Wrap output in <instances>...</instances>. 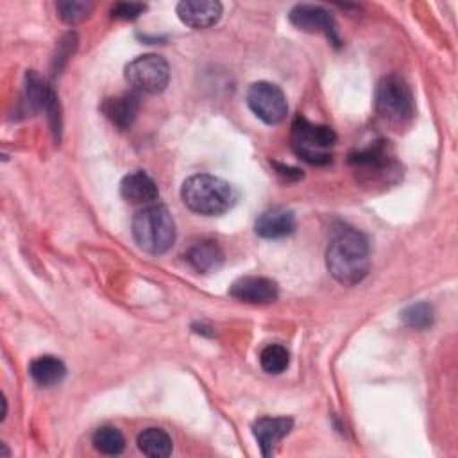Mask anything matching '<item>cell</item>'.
Here are the masks:
<instances>
[{"label":"cell","instance_id":"24","mask_svg":"<svg viewBox=\"0 0 458 458\" xmlns=\"http://www.w3.org/2000/svg\"><path fill=\"white\" fill-rule=\"evenodd\" d=\"M145 11V4H136V2H118L111 7V18L116 20H136L141 13Z\"/></svg>","mask_w":458,"mask_h":458},{"label":"cell","instance_id":"9","mask_svg":"<svg viewBox=\"0 0 458 458\" xmlns=\"http://www.w3.org/2000/svg\"><path fill=\"white\" fill-rule=\"evenodd\" d=\"M229 293L242 302L268 304L277 299V284L268 277L245 276L231 284Z\"/></svg>","mask_w":458,"mask_h":458},{"label":"cell","instance_id":"12","mask_svg":"<svg viewBox=\"0 0 458 458\" xmlns=\"http://www.w3.org/2000/svg\"><path fill=\"white\" fill-rule=\"evenodd\" d=\"M293 420L290 417H261L252 424V433L258 440L263 456H270L279 440L292 431Z\"/></svg>","mask_w":458,"mask_h":458},{"label":"cell","instance_id":"7","mask_svg":"<svg viewBox=\"0 0 458 458\" xmlns=\"http://www.w3.org/2000/svg\"><path fill=\"white\" fill-rule=\"evenodd\" d=\"M247 106L267 125H277L286 118L288 104L283 89L268 81H258L247 89Z\"/></svg>","mask_w":458,"mask_h":458},{"label":"cell","instance_id":"11","mask_svg":"<svg viewBox=\"0 0 458 458\" xmlns=\"http://www.w3.org/2000/svg\"><path fill=\"white\" fill-rule=\"evenodd\" d=\"M25 95H27V102L38 109V111H45L50 120H52V127L54 131H59V106H57V97L52 91V88L45 82V79H41L36 72H29L27 73V84H25Z\"/></svg>","mask_w":458,"mask_h":458},{"label":"cell","instance_id":"5","mask_svg":"<svg viewBox=\"0 0 458 458\" xmlns=\"http://www.w3.org/2000/svg\"><path fill=\"white\" fill-rule=\"evenodd\" d=\"M293 150L310 165L331 163L329 148L336 141V134L327 125H315L304 116H297L292 125Z\"/></svg>","mask_w":458,"mask_h":458},{"label":"cell","instance_id":"1","mask_svg":"<svg viewBox=\"0 0 458 458\" xmlns=\"http://www.w3.org/2000/svg\"><path fill=\"white\" fill-rule=\"evenodd\" d=\"M369 265L370 247L367 236L351 227L338 229L326 250L327 272L340 284L354 286L367 276Z\"/></svg>","mask_w":458,"mask_h":458},{"label":"cell","instance_id":"19","mask_svg":"<svg viewBox=\"0 0 458 458\" xmlns=\"http://www.w3.org/2000/svg\"><path fill=\"white\" fill-rule=\"evenodd\" d=\"M138 447L150 458H166L172 454V438L161 428H147L138 435Z\"/></svg>","mask_w":458,"mask_h":458},{"label":"cell","instance_id":"13","mask_svg":"<svg viewBox=\"0 0 458 458\" xmlns=\"http://www.w3.org/2000/svg\"><path fill=\"white\" fill-rule=\"evenodd\" d=\"M349 161L361 174H367V175L374 174V177L388 175L390 166L394 165V161L388 154V145L385 141H376L370 147L351 154Z\"/></svg>","mask_w":458,"mask_h":458},{"label":"cell","instance_id":"23","mask_svg":"<svg viewBox=\"0 0 458 458\" xmlns=\"http://www.w3.org/2000/svg\"><path fill=\"white\" fill-rule=\"evenodd\" d=\"M55 11H57V16L64 23L77 25L91 14L93 4L91 2H81V0H64V2L55 4Z\"/></svg>","mask_w":458,"mask_h":458},{"label":"cell","instance_id":"21","mask_svg":"<svg viewBox=\"0 0 458 458\" xmlns=\"http://www.w3.org/2000/svg\"><path fill=\"white\" fill-rule=\"evenodd\" d=\"M261 369L268 374H281L290 363V352L284 345L270 344L259 352Z\"/></svg>","mask_w":458,"mask_h":458},{"label":"cell","instance_id":"22","mask_svg":"<svg viewBox=\"0 0 458 458\" xmlns=\"http://www.w3.org/2000/svg\"><path fill=\"white\" fill-rule=\"evenodd\" d=\"M401 318L408 327L428 329L435 322V311H433V306L428 302H415L403 310Z\"/></svg>","mask_w":458,"mask_h":458},{"label":"cell","instance_id":"14","mask_svg":"<svg viewBox=\"0 0 458 458\" xmlns=\"http://www.w3.org/2000/svg\"><path fill=\"white\" fill-rule=\"evenodd\" d=\"M295 229V215L290 209L274 208L261 213L254 224V233L259 238L277 240L292 234Z\"/></svg>","mask_w":458,"mask_h":458},{"label":"cell","instance_id":"2","mask_svg":"<svg viewBox=\"0 0 458 458\" xmlns=\"http://www.w3.org/2000/svg\"><path fill=\"white\" fill-rule=\"evenodd\" d=\"M181 199L184 206L197 215L218 216L233 208L236 191L227 181L216 175L197 174L182 182Z\"/></svg>","mask_w":458,"mask_h":458},{"label":"cell","instance_id":"3","mask_svg":"<svg viewBox=\"0 0 458 458\" xmlns=\"http://www.w3.org/2000/svg\"><path fill=\"white\" fill-rule=\"evenodd\" d=\"M132 238L148 254H165L175 242V222L163 204H148L132 218Z\"/></svg>","mask_w":458,"mask_h":458},{"label":"cell","instance_id":"10","mask_svg":"<svg viewBox=\"0 0 458 458\" xmlns=\"http://www.w3.org/2000/svg\"><path fill=\"white\" fill-rule=\"evenodd\" d=\"M179 20L191 29H208L222 16V4L216 0H182L175 7Z\"/></svg>","mask_w":458,"mask_h":458},{"label":"cell","instance_id":"15","mask_svg":"<svg viewBox=\"0 0 458 458\" xmlns=\"http://www.w3.org/2000/svg\"><path fill=\"white\" fill-rule=\"evenodd\" d=\"M138 107H140V97L134 91L109 97L102 102V113L113 125L120 129H129L132 125L138 114Z\"/></svg>","mask_w":458,"mask_h":458},{"label":"cell","instance_id":"20","mask_svg":"<svg viewBox=\"0 0 458 458\" xmlns=\"http://www.w3.org/2000/svg\"><path fill=\"white\" fill-rule=\"evenodd\" d=\"M93 447L102 454H120L125 447V438L122 431L114 426H102L93 433Z\"/></svg>","mask_w":458,"mask_h":458},{"label":"cell","instance_id":"6","mask_svg":"<svg viewBox=\"0 0 458 458\" xmlns=\"http://www.w3.org/2000/svg\"><path fill=\"white\" fill-rule=\"evenodd\" d=\"M125 79L134 91L157 95L170 81V66L157 54H143L125 66Z\"/></svg>","mask_w":458,"mask_h":458},{"label":"cell","instance_id":"18","mask_svg":"<svg viewBox=\"0 0 458 458\" xmlns=\"http://www.w3.org/2000/svg\"><path fill=\"white\" fill-rule=\"evenodd\" d=\"M29 374L39 386H54L64 379L66 367L55 356H39L30 361Z\"/></svg>","mask_w":458,"mask_h":458},{"label":"cell","instance_id":"17","mask_svg":"<svg viewBox=\"0 0 458 458\" xmlns=\"http://www.w3.org/2000/svg\"><path fill=\"white\" fill-rule=\"evenodd\" d=\"M186 261L190 267L200 274L215 272L224 263V250L213 240H200L193 243L186 252Z\"/></svg>","mask_w":458,"mask_h":458},{"label":"cell","instance_id":"8","mask_svg":"<svg viewBox=\"0 0 458 458\" xmlns=\"http://www.w3.org/2000/svg\"><path fill=\"white\" fill-rule=\"evenodd\" d=\"M293 27L310 34H326L335 45L340 43L336 34V25L329 11L313 4H297L288 14Z\"/></svg>","mask_w":458,"mask_h":458},{"label":"cell","instance_id":"16","mask_svg":"<svg viewBox=\"0 0 458 458\" xmlns=\"http://www.w3.org/2000/svg\"><path fill=\"white\" fill-rule=\"evenodd\" d=\"M120 193L131 204H150L159 195L154 179L141 170L131 172L122 179Z\"/></svg>","mask_w":458,"mask_h":458},{"label":"cell","instance_id":"4","mask_svg":"<svg viewBox=\"0 0 458 458\" xmlns=\"http://www.w3.org/2000/svg\"><path fill=\"white\" fill-rule=\"evenodd\" d=\"M376 111L390 125L403 127L415 114L410 86L397 75L383 77L376 88Z\"/></svg>","mask_w":458,"mask_h":458}]
</instances>
